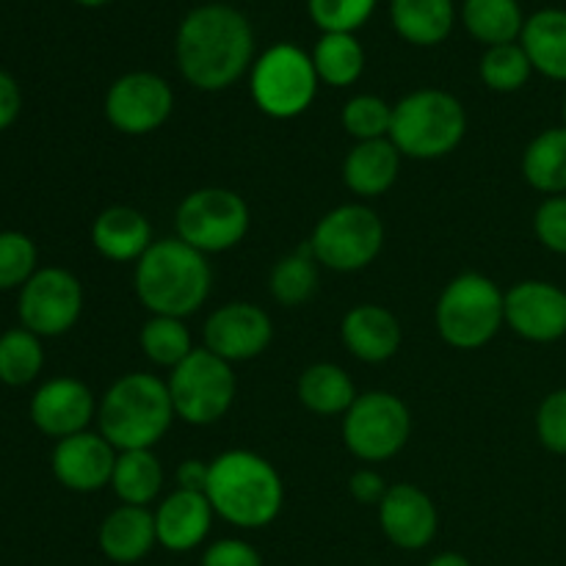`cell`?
Segmentation results:
<instances>
[{
  "instance_id": "cell-1",
  "label": "cell",
  "mask_w": 566,
  "mask_h": 566,
  "mask_svg": "<svg viewBox=\"0 0 566 566\" xmlns=\"http://www.w3.org/2000/svg\"><path fill=\"white\" fill-rule=\"evenodd\" d=\"M175 55L193 88L224 92L252 66L254 31L232 6H199L177 28Z\"/></svg>"
},
{
  "instance_id": "cell-2",
  "label": "cell",
  "mask_w": 566,
  "mask_h": 566,
  "mask_svg": "<svg viewBox=\"0 0 566 566\" xmlns=\"http://www.w3.org/2000/svg\"><path fill=\"white\" fill-rule=\"evenodd\" d=\"M210 506L235 528H265L285 506V484L274 464L254 451H224L210 462Z\"/></svg>"
},
{
  "instance_id": "cell-3",
  "label": "cell",
  "mask_w": 566,
  "mask_h": 566,
  "mask_svg": "<svg viewBox=\"0 0 566 566\" xmlns=\"http://www.w3.org/2000/svg\"><path fill=\"white\" fill-rule=\"evenodd\" d=\"M136 296L149 315L182 318L197 313L213 287L208 254L197 252L180 238H160L136 263Z\"/></svg>"
},
{
  "instance_id": "cell-4",
  "label": "cell",
  "mask_w": 566,
  "mask_h": 566,
  "mask_svg": "<svg viewBox=\"0 0 566 566\" xmlns=\"http://www.w3.org/2000/svg\"><path fill=\"white\" fill-rule=\"evenodd\" d=\"M169 385L153 374H127L97 403L99 434L116 451H153L175 423Z\"/></svg>"
},
{
  "instance_id": "cell-5",
  "label": "cell",
  "mask_w": 566,
  "mask_h": 566,
  "mask_svg": "<svg viewBox=\"0 0 566 566\" xmlns=\"http://www.w3.org/2000/svg\"><path fill=\"white\" fill-rule=\"evenodd\" d=\"M468 133V111L442 88H418L392 105L390 142L398 153L418 160L451 155Z\"/></svg>"
},
{
  "instance_id": "cell-6",
  "label": "cell",
  "mask_w": 566,
  "mask_h": 566,
  "mask_svg": "<svg viewBox=\"0 0 566 566\" xmlns=\"http://www.w3.org/2000/svg\"><path fill=\"white\" fill-rule=\"evenodd\" d=\"M434 321L437 332L451 348H484L506 324V293L490 276L464 271L440 293Z\"/></svg>"
},
{
  "instance_id": "cell-7",
  "label": "cell",
  "mask_w": 566,
  "mask_h": 566,
  "mask_svg": "<svg viewBox=\"0 0 566 566\" xmlns=\"http://www.w3.org/2000/svg\"><path fill=\"white\" fill-rule=\"evenodd\" d=\"M318 83L313 55L298 44L280 42L252 64L249 92L271 119H296L313 105Z\"/></svg>"
},
{
  "instance_id": "cell-8",
  "label": "cell",
  "mask_w": 566,
  "mask_h": 566,
  "mask_svg": "<svg viewBox=\"0 0 566 566\" xmlns=\"http://www.w3.org/2000/svg\"><path fill=\"white\" fill-rule=\"evenodd\" d=\"M175 415L188 426H213L232 409L238 392L235 370L208 348H193L169 376Z\"/></svg>"
},
{
  "instance_id": "cell-9",
  "label": "cell",
  "mask_w": 566,
  "mask_h": 566,
  "mask_svg": "<svg viewBox=\"0 0 566 566\" xmlns=\"http://www.w3.org/2000/svg\"><path fill=\"white\" fill-rule=\"evenodd\" d=\"M252 213L241 193L230 188H197L177 205L175 230L180 241L202 254L230 252L247 238Z\"/></svg>"
},
{
  "instance_id": "cell-10",
  "label": "cell",
  "mask_w": 566,
  "mask_h": 566,
  "mask_svg": "<svg viewBox=\"0 0 566 566\" xmlns=\"http://www.w3.org/2000/svg\"><path fill=\"white\" fill-rule=\"evenodd\" d=\"M307 243L318 265L352 274L368 269L379 258L385 247V224L368 205H340L321 216Z\"/></svg>"
},
{
  "instance_id": "cell-11",
  "label": "cell",
  "mask_w": 566,
  "mask_h": 566,
  "mask_svg": "<svg viewBox=\"0 0 566 566\" xmlns=\"http://www.w3.org/2000/svg\"><path fill=\"white\" fill-rule=\"evenodd\" d=\"M412 434V415L398 396L370 390L343 415V442L363 462H387L403 451Z\"/></svg>"
},
{
  "instance_id": "cell-12",
  "label": "cell",
  "mask_w": 566,
  "mask_h": 566,
  "mask_svg": "<svg viewBox=\"0 0 566 566\" xmlns=\"http://www.w3.org/2000/svg\"><path fill=\"white\" fill-rule=\"evenodd\" d=\"M83 313V287L64 269H42L22 285L20 321L39 337H59L77 324Z\"/></svg>"
},
{
  "instance_id": "cell-13",
  "label": "cell",
  "mask_w": 566,
  "mask_h": 566,
  "mask_svg": "<svg viewBox=\"0 0 566 566\" xmlns=\"http://www.w3.org/2000/svg\"><path fill=\"white\" fill-rule=\"evenodd\" d=\"M175 111V92L155 72H127L105 94V116L125 136L160 130Z\"/></svg>"
},
{
  "instance_id": "cell-14",
  "label": "cell",
  "mask_w": 566,
  "mask_h": 566,
  "mask_svg": "<svg viewBox=\"0 0 566 566\" xmlns=\"http://www.w3.org/2000/svg\"><path fill=\"white\" fill-rule=\"evenodd\" d=\"M205 348L227 363H249L271 346L274 324L269 313L252 302L221 304L205 321Z\"/></svg>"
},
{
  "instance_id": "cell-15",
  "label": "cell",
  "mask_w": 566,
  "mask_h": 566,
  "mask_svg": "<svg viewBox=\"0 0 566 566\" xmlns=\"http://www.w3.org/2000/svg\"><path fill=\"white\" fill-rule=\"evenodd\" d=\"M506 324L531 343H556L566 335V291L545 280H523L506 291Z\"/></svg>"
},
{
  "instance_id": "cell-16",
  "label": "cell",
  "mask_w": 566,
  "mask_h": 566,
  "mask_svg": "<svg viewBox=\"0 0 566 566\" xmlns=\"http://www.w3.org/2000/svg\"><path fill=\"white\" fill-rule=\"evenodd\" d=\"M116 451L103 434L81 431L64 437L53 448V475L61 486L72 492H99L111 484L116 468Z\"/></svg>"
},
{
  "instance_id": "cell-17",
  "label": "cell",
  "mask_w": 566,
  "mask_h": 566,
  "mask_svg": "<svg viewBox=\"0 0 566 566\" xmlns=\"http://www.w3.org/2000/svg\"><path fill=\"white\" fill-rule=\"evenodd\" d=\"M94 418H97V403H94L92 390L72 376L50 379L31 398L33 426L55 440L81 434Z\"/></svg>"
},
{
  "instance_id": "cell-18",
  "label": "cell",
  "mask_w": 566,
  "mask_h": 566,
  "mask_svg": "<svg viewBox=\"0 0 566 566\" xmlns=\"http://www.w3.org/2000/svg\"><path fill=\"white\" fill-rule=\"evenodd\" d=\"M379 525L401 551H423L440 531L434 501L415 484H392L379 503Z\"/></svg>"
},
{
  "instance_id": "cell-19",
  "label": "cell",
  "mask_w": 566,
  "mask_h": 566,
  "mask_svg": "<svg viewBox=\"0 0 566 566\" xmlns=\"http://www.w3.org/2000/svg\"><path fill=\"white\" fill-rule=\"evenodd\" d=\"M213 506L205 492L175 490L155 509V534L158 545L171 553L197 551L213 528Z\"/></svg>"
},
{
  "instance_id": "cell-20",
  "label": "cell",
  "mask_w": 566,
  "mask_h": 566,
  "mask_svg": "<svg viewBox=\"0 0 566 566\" xmlns=\"http://www.w3.org/2000/svg\"><path fill=\"white\" fill-rule=\"evenodd\" d=\"M343 346L370 365L387 363L401 348V324L381 304H357L343 315Z\"/></svg>"
},
{
  "instance_id": "cell-21",
  "label": "cell",
  "mask_w": 566,
  "mask_h": 566,
  "mask_svg": "<svg viewBox=\"0 0 566 566\" xmlns=\"http://www.w3.org/2000/svg\"><path fill=\"white\" fill-rule=\"evenodd\" d=\"M92 243L105 260L138 263L153 247V227L142 210L130 205H111L94 219Z\"/></svg>"
},
{
  "instance_id": "cell-22",
  "label": "cell",
  "mask_w": 566,
  "mask_h": 566,
  "mask_svg": "<svg viewBox=\"0 0 566 566\" xmlns=\"http://www.w3.org/2000/svg\"><path fill=\"white\" fill-rule=\"evenodd\" d=\"M97 545L103 556L114 564H136L158 545L155 514L144 506H125L108 514L99 525Z\"/></svg>"
},
{
  "instance_id": "cell-23",
  "label": "cell",
  "mask_w": 566,
  "mask_h": 566,
  "mask_svg": "<svg viewBox=\"0 0 566 566\" xmlns=\"http://www.w3.org/2000/svg\"><path fill=\"white\" fill-rule=\"evenodd\" d=\"M401 158L403 155L398 153L390 138L357 142L343 160V182H346L348 191L363 199L381 197L396 186Z\"/></svg>"
},
{
  "instance_id": "cell-24",
  "label": "cell",
  "mask_w": 566,
  "mask_h": 566,
  "mask_svg": "<svg viewBox=\"0 0 566 566\" xmlns=\"http://www.w3.org/2000/svg\"><path fill=\"white\" fill-rule=\"evenodd\" d=\"M520 44L531 66L551 81H566V11L542 9L525 20Z\"/></svg>"
},
{
  "instance_id": "cell-25",
  "label": "cell",
  "mask_w": 566,
  "mask_h": 566,
  "mask_svg": "<svg viewBox=\"0 0 566 566\" xmlns=\"http://www.w3.org/2000/svg\"><path fill=\"white\" fill-rule=\"evenodd\" d=\"M392 28L398 36L418 48H434L453 31V0H392Z\"/></svg>"
},
{
  "instance_id": "cell-26",
  "label": "cell",
  "mask_w": 566,
  "mask_h": 566,
  "mask_svg": "<svg viewBox=\"0 0 566 566\" xmlns=\"http://www.w3.org/2000/svg\"><path fill=\"white\" fill-rule=\"evenodd\" d=\"M298 401L307 407L313 415L321 418H335V415H346L352 403L357 401V390L354 381L340 365L332 363H315L298 376Z\"/></svg>"
},
{
  "instance_id": "cell-27",
  "label": "cell",
  "mask_w": 566,
  "mask_h": 566,
  "mask_svg": "<svg viewBox=\"0 0 566 566\" xmlns=\"http://www.w3.org/2000/svg\"><path fill=\"white\" fill-rule=\"evenodd\" d=\"M523 177L531 188L562 197L566 193V127L539 133L523 153Z\"/></svg>"
},
{
  "instance_id": "cell-28",
  "label": "cell",
  "mask_w": 566,
  "mask_h": 566,
  "mask_svg": "<svg viewBox=\"0 0 566 566\" xmlns=\"http://www.w3.org/2000/svg\"><path fill=\"white\" fill-rule=\"evenodd\" d=\"M462 20L470 36L479 39L486 48L517 42L525 28L517 0H464Z\"/></svg>"
},
{
  "instance_id": "cell-29",
  "label": "cell",
  "mask_w": 566,
  "mask_h": 566,
  "mask_svg": "<svg viewBox=\"0 0 566 566\" xmlns=\"http://www.w3.org/2000/svg\"><path fill=\"white\" fill-rule=\"evenodd\" d=\"M111 486L125 506L147 509L164 490L160 459L153 451H119Z\"/></svg>"
},
{
  "instance_id": "cell-30",
  "label": "cell",
  "mask_w": 566,
  "mask_h": 566,
  "mask_svg": "<svg viewBox=\"0 0 566 566\" xmlns=\"http://www.w3.org/2000/svg\"><path fill=\"white\" fill-rule=\"evenodd\" d=\"M310 55H313L318 81L335 88L357 83L365 70V50L354 33H324Z\"/></svg>"
},
{
  "instance_id": "cell-31",
  "label": "cell",
  "mask_w": 566,
  "mask_h": 566,
  "mask_svg": "<svg viewBox=\"0 0 566 566\" xmlns=\"http://www.w3.org/2000/svg\"><path fill=\"white\" fill-rule=\"evenodd\" d=\"M269 287L271 296L282 307H298L315 296V291H318V260L313 258V249L307 241L296 252L276 260V265L271 269Z\"/></svg>"
},
{
  "instance_id": "cell-32",
  "label": "cell",
  "mask_w": 566,
  "mask_h": 566,
  "mask_svg": "<svg viewBox=\"0 0 566 566\" xmlns=\"http://www.w3.org/2000/svg\"><path fill=\"white\" fill-rule=\"evenodd\" d=\"M138 343H142V352L149 363L169 370H175L197 348L186 321L171 318V315H149L147 324L142 326Z\"/></svg>"
},
{
  "instance_id": "cell-33",
  "label": "cell",
  "mask_w": 566,
  "mask_h": 566,
  "mask_svg": "<svg viewBox=\"0 0 566 566\" xmlns=\"http://www.w3.org/2000/svg\"><path fill=\"white\" fill-rule=\"evenodd\" d=\"M44 365V352L39 335L22 329H9L0 335V381L9 387H25L39 376Z\"/></svg>"
},
{
  "instance_id": "cell-34",
  "label": "cell",
  "mask_w": 566,
  "mask_h": 566,
  "mask_svg": "<svg viewBox=\"0 0 566 566\" xmlns=\"http://www.w3.org/2000/svg\"><path fill=\"white\" fill-rule=\"evenodd\" d=\"M481 81L492 88V92H517L528 83L531 66L528 53L523 50V44H497V48H486L484 59H481Z\"/></svg>"
},
{
  "instance_id": "cell-35",
  "label": "cell",
  "mask_w": 566,
  "mask_h": 566,
  "mask_svg": "<svg viewBox=\"0 0 566 566\" xmlns=\"http://www.w3.org/2000/svg\"><path fill=\"white\" fill-rule=\"evenodd\" d=\"M343 130L357 142H376L390 136L392 105L376 94H357L343 105Z\"/></svg>"
},
{
  "instance_id": "cell-36",
  "label": "cell",
  "mask_w": 566,
  "mask_h": 566,
  "mask_svg": "<svg viewBox=\"0 0 566 566\" xmlns=\"http://www.w3.org/2000/svg\"><path fill=\"white\" fill-rule=\"evenodd\" d=\"M36 274V247L25 232H0V291L22 287Z\"/></svg>"
},
{
  "instance_id": "cell-37",
  "label": "cell",
  "mask_w": 566,
  "mask_h": 566,
  "mask_svg": "<svg viewBox=\"0 0 566 566\" xmlns=\"http://www.w3.org/2000/svg\"><path fill=\"white\" fill-rule=\"evenodd\" d=\"M307 9L324 33H354L374 14L376 0H307Z\"/></svg>"
},
{
  "instance_id": "cell-38",
  "label": "cell",
  "mask_w": 566,
  "mask_h": 566,
  "mask_svg": "<svg viewBox=\"0 0 566 566\" xmlns=\"http://www.w3.org/2000/svg\"><path fill=\"white\" fill-rule=\"evenodd\" d=\"M536 434L551 453H566V387L553 390L536 412Z\"/></svg>"
},
{
  "instance_id": "cell-39",
  "label": "cell",
  "mask_w": 566,
  "mask_h": 566,
  "mask_svg": "<svg viewBox=\"0 0 566 566\" xmlns=\"http://www.w3.org/2000/svg\"><path fill=\"white\" fill-rule=\"evenodd\" d=\"M534 232L545 249L566 254V197H547L536 208Z\"/></svg>"
},
{
  "instance_id": "cell-40",
  "label": "cell",
  "mask_w": 566,
  "mask_h": 566,
  "mask_svg": "<svg viewBox=\"0 0 566 566\" xmlns=\"http://www.w3.org/2000/svg\"><path fill=\"white\" fill-rule=\"evenodd\" d=\"M202 566H263V558L249 542L219 539L202 553Z\"/></svg>"
},
{
  "instance_id": "cell-41",
  "label": "cell",
  "mask_w": 566,
  "mask_h": 566,
  "mask_svg": "<svg viewBox=\"0 0 566 566\" xmlns=\"http://www.w3.org/2000/svg\"><path fill=\"white\" fill-rule=\"evenodd\" d=\"M387 490H390V486L385 484V479L370 468L357 470V473L348 479V495L357 503H363V506H379V503L385 501Z\"/></svg>"
},
{
  "instance_id": "cell-42",
  "label": "cell",
  "mask_w": 566,
  "mask_h": 566,
  "mask_svg": "<svg viewBox=\"0 0 566 566\" xmlns=\"http://www.w3.org/2000/svg\"><path fill=\"white\" fill-rule=\"evenodd\" d=\"M175 479H177V490L205 492L210 481V462H202V459H182Z\"/></svg>"
},
{
  "instance_id": "cell-43",
  "label": "cell",
  "mask_w": 566,
  "mask_h": 566,
  "mask_svg": "<svg viewBox=\"0 0 566 566\" xmlns=\"http://www.w3.org/2000/svg\"><path fill=\"white\" fill-rule=\"evenodd\" d=\"M20 105H22V97H20V88H17L14 77L6 75V72L0 70V130H6V127L17 119V114H20Z\"/></svg>"
},
{
  "instance_id": "cell-44",
  "label": "cell",
  "mask_w": 566,
  "mask_h": 566,
  "mask_svg": "<svg viewBox=\"0 0 566 566\" xmlns=\"http://www.w3.org/2000/svg\"><path fill=\"white\" fill-rule=\"evenodd\" d=\"M426 566H470V562L464 556H459V553H440V556L431 558Z\"/></svg>"
},
{
  "instance_id": "cell-45",
  "label": "cell",
  "mask_w": 566,
  "mask_h": 566,
  "mask_svg": "<svg viewBox=\"0 0 566 566\" xmlns=\"http://www.w3.org/2000/svg\"><path fill=\"white\" fill-rule=\"evenodd\" d=\"M81 6H88V9H97V6H105L108 0H77Z\"/></svg>"
},
{
  "instance_id": "cell-46",
  "label": "cell",
  "mask_w": 566,
  "mask_h": 566,
  "mask_svg": "<svg viewBox=\"0 0 566 566\" xmlns=\"http://www.w3.org/2000/svg\"><path fill=\"white\" fill-rule=\"evenodd\" d=\"M562 114H564V127H566V99H564V111H562Z\"/></svg>"
}]
</instances>
